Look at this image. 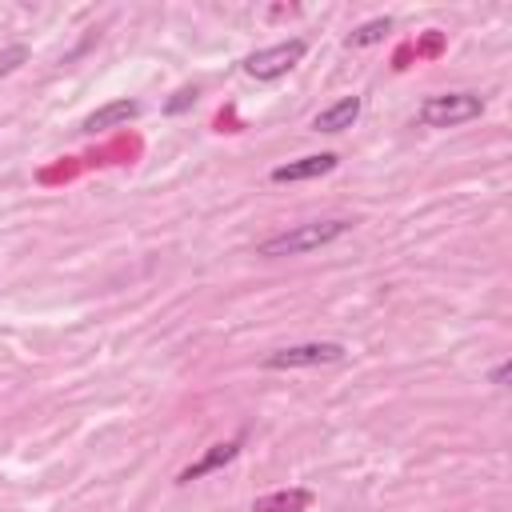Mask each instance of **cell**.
<instances>
[{
  "mask_svg": "<svg viewBox=\"0 0 512 512\" xmlns=\"http://www.w3.org/2000/svg\"><path fill=\"white\" fill-rule=\"evenodd\" d=\"M344 232H352V220L336 216V220H308V224H296V228H284L268 240L256 244V256L264 260H280V256H308L316 248H328L332 240H340Z\"/></svg>",
  "mask_w": 512,
  "mask_h": 512,
  "instance_id": "obj_1",
  "label": "cell"
},
{
  "mask_svg": "<svg viewBox=\"0 0 512 512\" xmlns=\"http://www.w3.org/2000/svg\"><path fill=\"white\" fill-rule=\"evenodd\" d=\"M480 116H484V96L476 92H436V96H424L416 108V120L424 128H456Z\"/></svg>",
  "mask_w": 512,
  "mask_h": 512,
  "instance_id": "obj_2",
  "label": "cell"
},
{
  "mask_svg": "<svg viewBox=\"0 0 512 512\" xmlns=\"http://www.w3.org/2000/svg\"><path fill=\"white\" fill-rule=\"evenodd\" d=\"M344 356H348V348L340 340H304V344L272 348L260 364L264 368H320V364H340Z\"/></svg>",
  "mask_w": 512,
  "mask_h": 512,
  "instance_id": "obj_3",
  "label": "cell"
},
{
  "mask_svg": "<svg viewBox=\"0 0 512 512\" xmlns=\"http://www.w3.org/2000/svg\"><path fill=\"white\" fill-rule=\"evenodd\" d=\"M304 52H308V40L292 36V40H280L272 48H260V52L244 56V72L252 80H280V76H288L304 60Z\"/></svg>",
  "mask_w": 512,
  "mask_h": 512,
  "instance_id": "obj_4",
  "label": "cell"
},
{
  "mask_svg": "<svg viewBox=\"0 0 512 512\" xmlns=\"http://www.w3.org/2000/svg\"><path fill=\"white\" fill-rule=\"evenodd\" d=\"M340 164L336 152H312V156H300V160H288V164H276L272 168V184H296V180H320L328 176L332 168Z\"/></svg>",
  "mask_w": 512,
  "mask_h": 512,
  "instance_id": "obj_5",
  "label": "cell"
},
{
  "mask_svg": "<svg viewBox=\"0 0 512 512\" xmlns=\"http://www.w3.org/2000/svg\"><path fill=\"white\" fill-rule=\"evenodd\" d=\"M240 448H244V432L240 436H232V440H220V444H212L196 464H188V468H180V476H176V484H192V480H200V476H208V472H216V468H224V464H232L236 456H240Z\"/></svg>",
  "mask_w": 512,
  "mask_h": 512,
  "instance_id": "obj_6",
  "label": "cell"
},
{
  "mask_svg": "<svg viewBox=\"0 0 512 512\" xmlns=\"http://www.w3.org/2000/svg\"><path fill=\"white\" fill-rule=\"evenodd\" d=\"M360 108H364V100L360 96H340L336 104H328V108H320L316 112V120H312V128L316 132H344V128H352L356 120H360Z\"/></svg>",
  "mask_w": 512,
  "mask_h": 512,
  "instance_id": "obj_7",
  "label": "cell"
},
{
  "mask_svg": "<svg viewBox=\"0 0 512 512\" xmlns=\"http://www.w3.org/2000/svg\"><path fill=\"white\" fill-rule=\"evenodd\" d=\"M140 116V100H112V104H104V108H96L92 116H84V124H80V132H108V128H120V124H128V120H136Z\"/></svg>",
  "mask_w": 512,
  "mask_h": 512,
  "instance_id": "obj_8",
  "label": "cell"
},
{
  "mask_svg": "<svg viewBox=\"0 0 512 512\" xmlns=\"http://www.w3.org/2000/svg\"><path fill=\"white\" fill-rule=\"evenodd\" d=\"M312 492L308 488H276V492H264L252 500V512H304L312 508Z\"/></svg>",
  "mask_w": 512,
  "mask_h": 512,
  "instance_id": "obj_9",
  "label": "cell"
},
{
  "mask_svg": "<svg viewBox=\"0 0 512 512\" xmlns=\"http://www.w3.org/2000/svg\"><path fill=\"white\" fill-rule=\"evenodd\" d=\"M388 32H392V20H388V16L364 20V24H360V28L348 36V48H372V44H380Z\"/></svg>",
  "mask_w": 512,
  "mask_h": 512,
  "instance_id": "obj_10",
  "label": "cell"
},
{
  "mask_svg": "<svg viewBox=\"0 0 512 512\" xmlns=\"http://www.w3.org/2000/svg\"><path fill=\"white\" fill-rule=\"evenodd\" d=\"M24 60H28V48H24V44H8V48H0V76L16 72Z\"/></svg>",
  "mask_w": 512,
  "mask_h": 512,
  "instance_id": "obj_11",
  "label": "cell"
},
{
  "mask_svg": "<svg viewBox=\"0 0 512 512\" xmlns=\"http://www.w3.org/2000/svg\"><path fill=\"white\" fill-rule=\"evenodd\" d=\"M196 96H200L196 88H180V92H172V100L164 104V112H168V116H176V112H184V108H192V104H196Z\"/></svg>",
  "mask_w": 512,
  "mask_h": 512,
  "instance_id": "obj_12",
  "label": "cell"
},
{
  "mask_svg": "<svg viewBox=\"0 0 512 512\" xmlns=\"http://www.w3.org/2000/svg\"><path fill=\"white\" fill-rule=\"evenodd\" d=\"M508 376H512V364H508V360H500V364L492 368V384H496V388H508Z\"/></svg>",
  "mask_w": 512,
  "mask_h": 512,
  "instance_id": "obj_13",
  "label": "cell"
}]
</instances>
